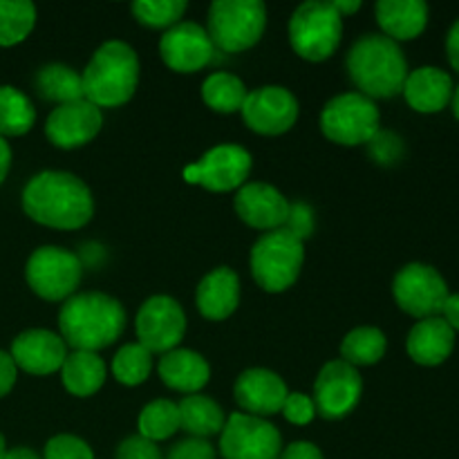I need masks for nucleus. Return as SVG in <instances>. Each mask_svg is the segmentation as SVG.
Instances as JSON below:
<instances>
[{
  "label": "nucleus",
  "mask_w": 459,
  "mask_h": 459,
  "mask_svg": "<svg viewBox=\"0 0 459 459\" xmlns=\"http://www.w3.org/2000/svg\"><path fill=\"white\" fill-rule=\"evenodd\" d=\"M22 209L43 227L81 229L92 220L94 200L83 179L63 170H43L27 182Z\"/></svg>",
  "instance_id": "f257e3e1"
},
{
  "label": "nucleus",
  "mask_w": 459,
  "mask_h": 459,
  "mask_svg": "<svg viewBox=\"0 0 459 459\" xmlns=\"http://www.w3.org/2000/svg\"><path fill=\"white\" fill-rule=\"evenodd\" d=\"M65 345L74 352H97L115 343L126 330V312L117 299L99 291L70 296L58 314Z\"/></svg>",
  "instance_id": "f03ea898"
},
{
  "label": "nucleus",
  "mask_w": 459,
  "mask_h": 459,
  "mask_svg": "<svg viewBox=\"0 0 459 459\" xmlns=\"http://www.w3.org/2000/svg\"><path fill=\"white\" fill-rule=\"evenodd\" d=\"M350 79L370 99L397 97L408 76L399 43L384 34H366L348 52Z\"/></svg>",
  "instance_id": "7ed1b4c3"
},
{
  "label": "nucleus",
  "mask_w": 459,
  "mask_h": 459,
  "mask_svg": "<svg viewBox=\"0 0 459 459\" xmlns=\"http://www.w3.org/2000/svg\"><path fill=\"white\" fill-rule=\"evenodd\" d=\"M83 97L97 108H119L133 99L139 83V58L124 40H108L81 74Z\"/></svg>",
  "instance_id": "20e7f679"
},
{
  "label": "nucleus",
  "mask_w": 459,
  "mask_h": 459,
  "mask_svg": "<svg viewBox=\"0 0 459 459\" xmlns=\"http://www.w3.org/2000/svg\"><path fill=\"white\" fill-rule=\"evenodd\" d=\"M305 263V247L287 229H276L260 238L251 249V273L269 294L285 291L299 281Z\"/></svg>",
  "instance_id": "39448f33"
},
{
  "label": "nucleus",
  "mask_w": 459,
  "mask_h": 459,
  "mask_svg": "<svg viewBox=\"0 0 459 459\" xmlns=\"http://www.w3.org/2000/svg\"><path fill=\"white\" fill-rule=\"evenodd\" d=\"M343 36V16L325 0H309L296 7L290 21V43L305 61H325Z\"/></svg>",
  "instance_id": "423d86ee"
},
{
  "label": "nucleus",
  "mask_w": 459,
  "mask_h": 459,
  "mask_svg": "<svg viewBox=\"0 0 459 459\" xmlns=\"http://www.w3.org/2000/svg\"><path fill=\"white\" fill-rule=\"evenodd\" d=\"M267 27V7L258 0H215L209 9L213 48L236 54L254 48Z\"/></svg>",
  "instance_id": "0eeeda50"
},
{
  "label": "nucleus",
  "mask_w": 459,
  "mask_h": 459,
  "mask_svg": "<svg viewBox=\"0 0 459 459\" xmlns=\"http://www.w3.org/2000/svg\"><path fill=\"white\" fill-rule=\"evenodd\" d=\"M381 126L379 108L361 92L339 94L321 112V130L341 146H361L377 137Z\"/></svg>",
  "instance_id": "6e6552de"
},
{
  "label": "nucleus",
  "mask_w": 459,
  "mask_h": 459,
  "mask_svg": "<svg viewBox=\"0 0 459 459\" xmlns=\"http://www.w3.org/2000/svg\"><path fill=\"white\" fill-rule=\"evenodd\" d=\"M83 263L79 255L61 247H40L25 267L27 285L45 300H67L79 287Z\"/></svg>",
  "instance_id": "1a4fd4ad"
},
{
  "label": "nucleus",
  "mask_w": 459,
  "mask_h": 459,
  "mask_svg": "<svg viewBox=\"0 0 459 459\" xmlns=\"http://www.w3.org/2000/svg\"><path fill=\"white\" fill-rule=\"evenodd\" d=\"M393 294L403 312L424 321V318L442 316L444 303L451 291L437 269L430 264L411 263L399 269L394 276Z\"/></svg>",
  "instance_id": "9d476101"
},
{
  "label": "nucleus",
  "mask_w": 459,
  "mask_h": 459,
  "mask_svg": "<svg viewBox=\"0 0 459 459\" xmlns=\"http://www.w3.org/2000/svg\"><path fill=\"white\" fill-rule=\"evenodd\" d=\"M220 453L224 459H278L282 437L263 417L236 412L220 433Z\"/></svg>",
  "instance_id": "9b49d317"
},
{
  "label": "nucleus",
  "mask_w": 459,
  "mask_h": 459,
  "mask_svg": "<svg viewBox=\"0 0 459 459\" xmlns=\"http://www.w3.org/2000/svg\"><path fill=\"white\" fill-rule=\"evenodd\" d=\"M251 173V155L238 143H220L204 152L197 164L184 169L188 184H200L206 191L227 193L245 186Z\"/></svg>",
  "instance_id": "f8f14e48"
},
{
  "label": "nucleus",
  "mask_w": 459,
  "mask_h": 459,
  "mask_svg": "<svg viewBox=\"0 0 459 459\" xmlns=\"http://www.w3.org/2000/svg\"><path fill=\"white\" fill-rule=\"evenodd\" d=\"M139 343L151 354H166L178 350L186 332V314L170 296H152L142 305L134 321Z\"/></svg>",
  "instance_id": "ddd939ff"
},
{
  "label": "nucleus",
  "mask_w": 459,
  "mask_h": 459,
  "mask_svg": "<svg viewBox=\"0 0 459 459\" xmlns=\"http://www.w3.org/2000/svg\"><path fill=\"white\" fill-rule=\"evenodd\" d=\"M361 394L363 381L357 368L336 359L318 372L314 384V406L325 420H341L357 408Z\"/></svg>",
  "instance_id": "4468645a"
},
{
  "label": "nucleus",
  "mask_w": 459,
  "mask_h": 459,
  "mask_svg": "<svg viewBox=\"0 0 459 459\" xmlns=\"http://www.w3.org/2000/svg\"><path fill=\"white\" fill-rule=\"evenodd\" d=\"M299 110V101L290 90L281 85H264L247 94L240 112L254 133L276 137L296 124Z\"/></svg>",
  "instance_id": "2eb2a0df"
},
{
  "label": "nucleus",
  "mask_w": 459,
  "mask_h": 459,
  "mask_svg": "<svg viewBox=\"0 0 459 459\" xmlns=\"http://www.w3.org/2000/svg\"><path fill=\"white\" fill-rule=\"evenodd\" d=\"M101 126V108L90 103L88 99H79V101L63 103L49 112L48 121H45V134L54 146L72 151V148L92 142Z\"/></svg>",
  "instance_id": "dca6fc26"
},
{
  "label": "nucleus",
  "mask_w": 459,
  "mask_h": 459,
  "mask_svg": "<svg viewBox=\"0 0 459 459\" xmlns=\"http://www.w3.org/2000/svg\"><path fill=\"white\" fill-rule=\"evenodd\" d=\"M213 40L197 22H178L160 40L161 61L175 72H197L213 58Z\"/></svg>",
  "instance_id": "f3484780"
},
{
  "label": "nucleus",
  "mask_w": 459,
  "mask_h": 459,
  "mask_svg": "<svg viewBox=\"0 0 459 459\" xmlns=\"http://www.w3.org/2000/svg\"><path fill=\"white\" fill-rule=\"evenodd\" d=\"M236 213L249 227L269 233L285 227L287 215H290V202L272 184L251 182L238 191Z\"/></svg>",
  "instance_id": "a211bd4d"
},
{
  "label": "nucleus",
  "mask_w": 459,
  "mask_h": 459,
  "mask_svg": "<svg viewBox=\"0 0 459 459\" xmlns=\"http://www.w3.org/2000/svg\"><path fill=\"white\" fill-rule=\"evenodd\" d=\"M236 402L247 415L269 417L282 411V403L287 399V385L276 372L264 370V368H251L245 370L236 381Z\"/></svg>",
  "instance_id": "6ab92c4d"
},
{
  "label": "nucleus",
  "mask_w": 459,
  "mask_h": 459,
  "mask_svg": "<svg viewBox=\"0 0 459 459\" xmlns=\"http://www.w3.org/2000/svg\"><path fill=\"white\" fill-rule=\"evenodd\" d=\"M65 357V341L48 330H27L18 334L12 343V359L16 368H22L36 377L58 372Z\"/></svg>",
  "instance_id": "aec40b11"
},
{
  "label": "nucleus",
  "mask_w": 459,
  "mask_h": 459,
  "mask_svg": "<svg viewBox=\"0 0 459 459\" xmlns=\"http://www.w3.org/2000/svg\"><path fill=\"white\" fill-rule=\"evenodd\" d=\"M402 92L412 110L424 112V115H435V112H442L444 108L451 106L455 85H453L448 72L426 65L408 72Z\"/></svg>",
  "instance_id": "412c9836"
},
{
  "label": "nucleus",
  "mask_w": 459,
  "mask_h": 459,
  "mask_svg": "<svg viewBox=\"0 0 459 459\" xmlns=\"http://www.w3.org/2000/svg\"><path fill=\"white\" fill-rule=\"evenodd\" d=\"M197 309L209 321H224L240 303V278L233 269L218 267L202 278L195 294Z\"/></svg>",
  "instance_id": "4be33fe9"
},
{
  "label": "nucleus",
  "mask_w": 459,
  "mask_h": 459,
  "mask_svg": "<svg viewBox=\"0 0 459 459\" xmlns=\"http://www.w3.org/2000/svg\"><path fill=\"white\" fill-rule=\"evenodd\" d=\"M406 350L420 366H442L455 350V332L442 316L424 318L408 334Z\"/></svg>",
  "instance_id": "5701e85b"
},
{
  "label": "nucleus",
  "mask_w": 459,
  "mask_h": 459,
  "mask_svg": "<svg viewBox=\"0 0 459 459\" xmlns=\"http://www.w3.org/2000/svg\"><path fill=\"white\" fill-rule=\"evenodd\" d=\"M375 12L384 36L394 43L417 39L429 25V4L421 0H381Z\"/></svg>",
  "instance_id": "b1692460"
},
{
  "label": "nucleus",
  "mask_w": 459,
  "mask_h": 459,
  "mask_svg": "<svg viewBox=\"0 0 459 459\" xmlns=\"http://www.w3.org/2000/svg\"><path fill=\"white\" fill-rule=\"evenodd\" d=\"M160 377L169 388L184 394H197L211 379V368L193 350H170L160 361Z\"/></svg>",
  "instance_id": "393cba45"
},
{
  "label": "nucleus",
  "mask_w": 459,
  "mask_h": 459,
  "mask_svg": "<svg viewBox=\"0 0 459 459\" xmlns=\"http://www.w3.org/2000/svg\"><path fill=\"white\" fill-rule=\"evenodd\" d=\"M61 381L74 397H92L106 384V363L97 352H72L61 366Z\"/></svg>",
  "instance_id": "a878e982"
},
{
  "label": "nucleus",
  "mask_w": 459,
  "mask_h": 459,
  "mask_svg": "<svg viewBox=\"0 0 459 459\" xmlns=\"http://www.w3.org/2000/svg\"><path fill=\"white\" fill-rule=\"evenodd\" d=\"M179 411V429L191 433L193 437L206 439L222 433L227 417L224 411L204 394H188L178 403Z\"/></svg>",
  "instance_id": "bb28decb"
},
{
  "label": "nucleus",
  "mask_w": 459,
  "mask_h": 459,
  "mask_svg": "<svg viewBox=\"0 0 459 459\" xmlns=\"http://www.w3.org/2000/svg\"><path fill=\"white\" fill-rule=\"evenodd\" d=\"M36 90L45 101H54L58 106L85 99L81 74L63 63H49L40 67L36 72Z\"/></svg>",
  "instance_id": "cd10ccee"
},
{
  "label": "nucleus",
  "mask_w": 459,
  "mask_h": 459,
  "mask_svg": "<svg viewBox=\"0 0 459 459\" xmlns=\"http://www.w3.org/2000/svg\"><path fill=\"white\" fill-rule=\"evenodd\" d=\"M36 121L31 101L12 85H0V137H21Z\"/></svg>",
  "instance_id": "c85d7f7f"
},
{
  "label": "nucleus",
  "mask_w": 459,
  "mask_h": 459,
  "mask_svg": "<svg viewBox=\"0 0 459 459\" xmlns=\"http://www.w3.org/2000/svg\"><path fill=\"white\" fill-rule=\"evenodd\" d=\"M247 88L236 74L231 72H215V74L206 76L204 85H202V99L206 106L215 112H231L242 110V103L247 99Z\"/></svg>",
  "instance_id": "c756f323"
},
{
  "label": "nucleus",
  "mask_w": 459,
  "mask_h": 459,
  "mask_svg": "<svg viewBox=\"0 0 459 459\" xmlns=\"http://www.w3.org/2000/svg\"><path fill=\"white\" fill-rule=\"evenodd\" d=\"M388 341L377 327H357L341 343V357L350 366H375L384 359Z\"/></svg>",
  "instance_id": "7c9ffc66"
},
{
  "label": "nucleus",
  "mask_w": 459,
  "mask_h": 459,
  "mask_svg": "<svg viewBox=\"0 0 459 459\" xmlns=\"http://www.w3.org/2000/svg\"><path fill=\"white\" fill-rule=\"evenodd\" d=\"M36 25V7L30 0H0V48L22 43Z\"/></svg>",
  "instance_id": "2f4dec72"
},
{
  "label": "nucleus",
  "mask_w": 459,
  "mask_h": 459,
  "mask_svg": "<svg viewBox=\"0 0 459 459\" xmlns=\"http://www.w3.org/2000/svg\"><path fill=\"white\" fill-rule=\"evenodd\" d=\"M139 435L148 442H161V439L173 437L179 430V411L169 399H157L151 402L139 415Z\"/></svg>",
  "instance_id": "473e14b6"
},
{
  "label": "nucleus",
  "mask_w": 459,
  "mask_h": 459,
  "mask_svg": "<svg viewBox=\"0 0 459 459\" xmlns=\"http://www.w3.org/2000/svg\"><path fill=\"white\" fill-rule=\"evenodd\" d=\"M152 354L142 343H128L112 359V375L124 385H139L151 377Z\"/></svg>",
  "instance_id": "72a5a7b5"
},
{
  "label": "nucleus",
  "mask_w": 459,
  "mask_h": 459,
  "mask_svg": "<svg viewBox=\"0 0 459 459\" xmlns=\"http://www.w3.org/2000/svg\"><path fill=\"white\" fill-rule=\"evenodd\" d=\"M186 12L184 0H137L133 3V13L146 27H173Z\"/></svg>",
  "instance_id": "f704fd0d"
},
{
  "label": "nucleus",
  "mask_w": 459,
  "mask_h": 459,
  "mask_svg": "<svg viewBox=\"0 0 459 459\" xmlns=\"http://www.w3.org/2000/svg\"><path fill=\"white\" fill-rule=\"evenodd\" d=\"M45 459H94V453L81 437L56 435L45 444Z\"/></svg>",
  "instance_id": "c9c22d12"
},
{
  "label": "nucleus",
  "mask_w": 459,
  "mask_h": 459,
  "mask_svg": "<svg viewBox=\"0 0 459 459\" xmlns=\"http://www.w3.org/2000/svg\"><path fill=\"white\" fill-rule=\"evenodd\" d=\"M282 415L290 424L305 426L316 417V406H314V399L307 394L300 393H290L287 394L285 403H282Z\"/></svg>",
  "instance_id": "e433bc0d"
},
{
  "label": "nucleus",
  "mask_w": 459,
  "mask_h": 459,
  "mask_svg": "<svg viewBox=\"0 0 459 459\" xmlns=\"http://www.w3.org/2000/svg\"><path fill=\"white\" fill-rule=\"evenodd\" d=\"M282 229H287L291 236L303 242L314 231V211L305 202H294V204H290V215H287V222Z\"/></svg>",
  "instance_id": "4c0bfd02"
},
{
  "label": "nucleus",
  "mask_w": 459,
  "mask_h": 459,
  "mask_svg": "<svg viewBox=\"0 0 459 459\" xmlns=\"http://www.w3.org/2000/svg\"><path fill=\"white\" fill-rule=\"evenodd\" d=\"M117 459H164L155 442H148L142 435L124 439L117 448Z\"/></svg>",
  "instance_id": "58836bf2"
},
{
  "label": "nucleus",
  "mask_w": 459,
  "mask_h": 459,
  "mask_svg": "<svg viewBox=\"0 0 459 459\" xmlns=\"http://www.w3.org/2000/svg\"><path fill=\"white\" fill-rule=\"evenodd\" d=\"M166 459H215V451L206 439L191 437L175 444Z\"/></svg>",
  "instance_id": "ea45409f"
},
{
  "label": "nucleus",
  "mask_w": 459,
  "mask_h": 459,
  "mask_svg": "<svg viewBox=\"0 0 459 459\" xmlns=\"http://www.w3.org/2000/svg\"><path fill=\"white\" fill-rule=\"evenodd\" d=\"M370 151L381 164H390L402 155V139L393 133H377V137L370 142Z\"/></svg>",
  "instance_id": "a19ab883"
},
{
  "label": "nucleus",
  "mask_w": 459,
  "mask_h": 459,
  "mask_svg": "<svg viewBox=\"0 0 459 459\" xmlns=\"http://www.w3.org/2000/svg\"><path fill=\"white\" fill-rule=\"evenodd\" d=\"M16 375H18V368L16 363H13L12 354L0 352V397L9 394V390H12L13 384H16Z\"/></svg>",
  "instance_id": "79ce46f5"
},
{
  "label": "nucleus",
  "mask_w": 459,
  "mask_h": 459,
  "mask_svg": "<svg viewBox=\"0 0 459 459\" xmlns=\"http://www.w3.org/2000/svg\"><path fill=\"white\" fill-rule=\"evenodd\" d=\"M278 459H325V457H323L321 448L314 446V444L294 442L281 453V457H278Z\"/></svg>",
  "instance_id": "37998d69"
},
{
  "label": "nucleus",
  "mask_w": 459,
  "mask_h": 459,
  "mask_svg": "<svg viewBox=\"0 0 459 459\" xmlns=\"http://www.w3.org/2000/svg\"><path fill=\"white\" fill-rule=\"evenodd\" d=\"M446 54H448V63H451V67L459 74V21L453 22V27L448 30Z\"/></svg>",
  "instance_id": "c03bdc74"
},
{
  "label": "nucleus",
  "mask_w": 459,
  "mask_h": 459,
  "mask_svg": "<svg viewBox=\"0 0 459 459\" xmlns=\"http://www.w3.org/2000/svg\"><path fill=\"white\" fill-rule=\"evenodd\" d=\"M442 318L451 325V330L459 332V294H448L446 303H444L442 309Z\"/></svg>",
  "instance_id": "a18cd8bd"
},
{
  "label": "nucleus",
  "mask_w": 459,
  "mask_h": 459,
  "mask_svg": "<svg viewBox=\"0 0 459 459\" xmlns=\"http://www.w3.org/2000/svg\"><path fill=\"white\" fill-rule=\"evenodd\" d=\"M9 166H12V151H9V143L4 142V137H0V184L7 178Z\"/></svg>",
  "instance_id": "49530a36"
},
{
  "label": "nucleus",
  "mask_w": 459,
  "mask_h": 459,
  "mask_svg": "<svg viewBox=\"0 0 459 459\" xmlns=\"http://www.w3.org/2000/svg\"><path fill=\"white\" fill-rule=\"evenodd\" d=\"M334 9L343 16V13H354L361 9V0H334Z\"/></svg>",
  "instance_id": "de8ad7c7"
},
{
  "label": "nucleus",
  "mask_w": 459,
  "mask_h": 459,
  "mask_svg": "<svg viewBox=\"0 0 459 459\" xmlns=\"http://www.w3.org/2000/svg\"><path fill=\"white\" fill-rule=\"evenodd\" d=\"M3 459H40L31 448H13V451L4 453Z\"/></svg>",
  "instance_id": "09e8293b"
},
{
  "label": "nucleus",
  "mask_w": 459,
  "mask_h": 459,
  "mask_svg": "<svg viewBox=\"0 0 459 459\" xmlns=\"http://www.w3.org/2000/svg\"><path fill=\"white\" fill-rule=\"evenodd\" d=\"M451 106H453V115H455V119L459 121V85L455 88V92H453Z\"/></svg>",
  "instance_id": "8fccbe9b"
},
{
  "label": "nucleus",
  "mask_w": 459,
  "mask_h": 459,
  "mask_svg": "<svg viewBox=\"0 0 459 459\" xmlns=\"http://www.w3.org/2000/svg\"><path fill=\"white\" fill-rule=\"evenodd\" d=\"M4 453H7V451H4V437H3V435H0V459L4 457Z\"/></svg>",
  "instance_id": "3c124183"
}]
</instances>
